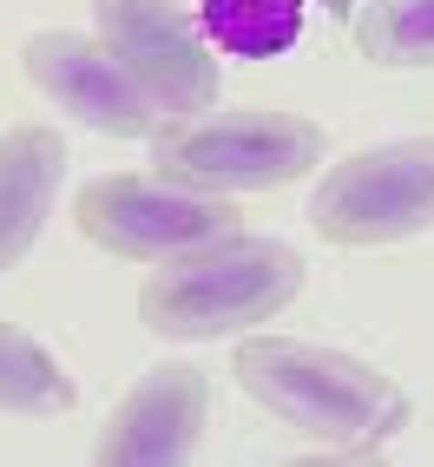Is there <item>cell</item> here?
I'll return each mask as SVG.
<instances>
[{
    "label": "cell",
    "instance_id": "obj_1",
    "mask_svg": "<svg viewBox=\"0 0 434 467\" xmlns=\"http://www.w3.org/2000/svg\"><path fill=\"white\" fill-rule=\"evenodd\" d=\"M231 368L251 401L329 454H376L415 421V401L395 376L303 336H243Z\"/></svg>",
    "mask_w": 434,
    "mask_h": 467
},
{
    "label": "cell",
    "instance_id": "obj_2",
    "mask_svg": "<svg viewBox=\"0 0 434 467\" xmlns=\"http://www.w3.org/2000/svg\"><path fill=\"white\" fill-rule=\"evenodd\" d=\"M303 290V257L284 237H217L165 257L139 284V323L165 342H217L284 317Z\"/></svg>",
    "mask_w": 434,
    "mask_h": 467
},
{
    "label": "cell",
    "instance_id": "obj_3",
    "mask_svg": "<svg viewBox=\"0 0 434 467\" xmlns=\"http://www.w3.org/2000/svg\"><path fill=\"white\" fill-rule=\"evenodd\" d=\"M151 159L191 192H276L323 165V126L303 112H178L151 132Z\"/></svg>",
    "mask_w": 434,
    "mask_h": 467
},
{
    "label": "cell",
    "instance_id": "obj_4",
    "mask_svg": "<svg viewBox=\"0 0 434 467\" xmlns=\"http://www.w3.org/2000/svg\"><path fill=\"white\" fill-rule=\"evenodd\" d=\"M73 224L86 244H99L112 257L165 264V257H184L198 244L243 231V217L231 211V198L191 192L165 171H106L73 192Z\"/></svg>",
    "mask_w": 434,
    "mask_h": 467
},
{
    "label": "cell",
    "instance_id": "obj_5",
    "mask_svg": "<svg viewBox=\"0 0 434 467\" xmlns=\"http://www.w3.org/2000/svg\"><path fill=\"white\" fill-rule=\"evenodd\" d=\"M309 224L343 251H382L434 231V139H395L336 159L309 192Z\"/></svg>",
    "mask_w": 434,
    "mask_h": 467
},
{
    "label": "cell",
    "instance_id": "obj_6",
    "mask_svg": "<svg viewBox=\"0 0 434 467\" xmlns=\"http://www.w3.org/2000/svg\"><path fill=\"white\" fill-rule=\"evenodd\" d=\"M92 20H99V40L165 112L217 106V53L198 14H184L178 0H92Z\"/></svg>",
    "mask_w": 434,
    "mask_h": 467
},
{
    "label": "cell",
    "instance_id": "obj_7",
    "mask_svg": "<svg viewBox=\"0 0 434 467\" xmlns=\"http://www.w3.org/2000/svg\"><path fill=\"white\" fill-rule=\"evenodd\" d=\"M20 67L59 112H73L79 126L112 132V139H151L165 126V106L126 73L99 34H67V26H46L20 47Z\"/></svg>",
    "mask_w": 434,
    "mask_h": 467
},
{
    "label": "cell",
    "instance_id": "obj_8",
    "mask_svg": "<svg viewBox=\"0 0 434 467\" xmlns=\"http://www.w3.org/2000/svg\"><path fill=\"white\" fill-rule=\"evenodd\" d=\"M204 415H211V376L191 362H165L112 401V415L92 441V461L106 467H178L191 461L204 441Z\"/></svg>",
    "mask_w": 434,
    "mask_h": 467
},
{
    "label": "cell",
    "instance_id": "obj_9",
    "mask_svg": "<svg viewBox=\"0 0 434 467\" xmlns=\"http://www.w3.org/2000/svg\"><path fill=\"white\" fill-rule=\"evenodd\" d=\"M67 184V139L53 126H7L0 132V276L26 264Z\"/></svg>",
    "mask_w": 434,
    "mask_h": 467
},
{
    "label": "cell",
    "instance_id": "obj_10",
    "mask_svg": "<svg viewBox=\"0 0 434 467\" xmlns=\"http://www.w3.org/2000/svg\"><path fill=\"white\" fill-rule=\"evenodd\" d=\"M79 401V382L73 368L59 362L40 336H26L14 323H0V415H73Z\"/></svg>",
    "mask_w": 434,
    "mask_h": 467
},
{
    "label": "cell",
    "instance_id": "obj_11",
    "mask_svg": "<svg viewBox=\"0 0 434 467\" xmlns=\"http://www.w3.org/2000/svg\"><path fill=\"white\" fill-rule=\"evenodd\" d=\"M309 0H198V26L217 53L237 59H276L303 40Z\"/></svg>",
    "mask_w": 434,
    "mask_h": 467
},
{
    "label": "cell",
    "instance_id": "obj_12",
    "mask_svg": "<svg viewBox=\"0 0 434 467\" xmlns=\"http://www.w3.org/2000/svg\"><path fill=\"white\" fill-rule=\"evenodd\" d=\"M349 40L368 67H434V0H368L349 14Z\"/></svg>",
    "mask_w": 434,
    "mask_h": 467
},
{
    "label": "cell",
    "instance_id": "obj_13",
    "mask_svg": "<svg viewBox=\"0 0 434 467\" xmlns=\"http://www.w3.org/2000/svg\"><path fill=\"white\" fill-rule=\"evenodd\" d=\"M323 14H329V20H349V14H356V0H323Z\"/></svg>",
    "mask_w": 434,
    "mask_h": 467
}]
</instances>
